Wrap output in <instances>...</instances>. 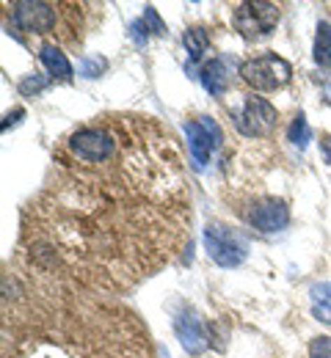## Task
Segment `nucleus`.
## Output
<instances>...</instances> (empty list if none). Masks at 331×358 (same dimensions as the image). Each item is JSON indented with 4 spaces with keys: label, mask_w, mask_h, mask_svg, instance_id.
I'll return each instance as SVG.
<instances>
[{
    "label": "nucleus",
    "mask_w": 331,
    "mask_h": 358,
    "mask_svg": "<svg viewBox=\"0 0 331 358\" xmlns=\"http://www.w3.org/2000/svg\"><path fill=\"white\" fill-rule=\"evenodd\" d=\"M321 155H323V163L331 166V135H321Z\"/></svg>",
    "instance_id": "obj_22"
},
{
    "label": "nucleus",
    "mask_w": 331,
    "mask_h": 358,
    "mask_svg": "<svg viewBox=\"0 0 331 358\" xmlns=\"http://www.w3.org/2000/svg\"><path fill=\"white\" fill-rule=\"evenodd\" d=\"M143 22H146L149 34H155V36H166V25H163V20L157 17V11H155L152 6L143 8Z\"/></svg>",
    "instance_id": "obj_18"
},
{
    "label": "nucleus",
    "mask_w": 331,
    "mask_h": 358,
    "mask_svg": "<svg viewBox=\"0 0 331 358\" xmlns=\"http://www.w3.org/2000/svg\"><path fill=\"white\" fill-rule=\"evenodd\" d=\"M204 248H207V257L218 268L232 270L240 268L248 257V237L235 226L213 221L204 226Z\"/></svg>",
    "instance_id": "obj_1"
},
{
    "label": "nucleus",
    "mask_w": 331,
    "mask_h": 358,
    "mask_svg": "<svg viewBox=\"0 0 331 358\" xmlns=\"http://www.w3.org/2000/svg\"><path fill=\"white\" fill-rule=\"evenodd\" d=\"M232 78H235V61L230 55L210 58L199 72V83L210 96H224L232 86Z\"/></svg>",
    "instance_id": "obj_10"
},
{
    "label": "nucleus",
    "mask_w": 331,
    "mask_h": 358,
    "mask_svg": "<svg viewBox=\"0 0 331 358\" xmlns=\"http://www.w3.org/2000/svg\"><path fill=\"white\" fill-rule=\"evenodd\" d=\"M39 61L45 64V69H48V75L52 80H72V75H75L69 58L61 52V47H55L52 42H45L39 47Z\"/></svg>",
    "instance_id": "obj_12"
},
{
    "label": "nucleus",
    "mask_w": 331,
    "mask_h": 358,
    "mask_svg": "<svg viewBox=\"0 0 331 358\" xmlns=\"http://www.w3.org/2000/svg\"><path fill=\"white\" fill-rule=\"evenodd\" d=\"M50 83H52V78H50V75H36V72H34V75H25V78L20 80V86H17V89H20L22 96H39L42 91L50 89Z\"/></svg>",
    "instance_id": "obj_16"
},
{
    "label": "nucleus",
    "mask_w": 331,
    "mask_h": 358,
    "mask_svg": "<svg viewBox=\"0 0 331 358\" xmlns=\"http://www.w3.org/2000/svg\"><path fill=\"white\" fill-rule=\"evenodd\" d=\"M130 39H133L139 47H143L146 42H149V28H146L143 17H139V20H133V22H130Z\"/></svg>",
    "instance_id": "obj_20"
},
{
    "label": "nucleus",
    "mask_w": 331,
    "mask_h": 358,
    "mask_svg": "<svg viewBox=\"0 0 331 358\" xmlns=\"http://www.w3.org/2000/svg\"><path fill=\"white\" fill-rule=\"evenodd\" d=\"M326 94H329V96H326V99H329V102H331V86H329V89H326Z\"/></svg>",
    "instance_id": "obj_23"
},
{
    "label": "nucleus",
    "mask_w": 331,
    "mask_h": 358,
    "mask_svg": "<svg viewBox=\"0 0 331 358\" xmlns=\"http://www.w3.org/2000/svg\"><path fill=\"white\" fill-rule=\"evenodd\" d=\"M183 45H185V52H188V61H185V72L190 78H199L202 66L207 64L204 55L210 52V34L204 28H188L183 34Z\"/></svg>",
    "instance_id": "obj_11"
},
{
    "label": "nucleus",
    "mask_w": 331,
    "mask_h": 358,
    "mask_svg": "<svg viewBox=\"0 0 331 358\" xmlns=\"http://www.w3.org/2000/svg\"><path fill=\"white\" fill-rule=\"evenodd\" d=\"M309 358H331V336H315L309 342Z\"/></svg>",
    "instance_id": "obj_19"
},
{
    "label": "nucleus",
    "mask_w": 331,
    "mask_h": 358,
    "mask_svg": "<svg viewBox=\"0 0 331 358\" xmlns=\"http://www.w3.org/2000/svg\"><path fill=\"white\" fill-rule=\"evenodd\" d=\"M276 108L265 99V96H254L248 94L243 99V105L232 110V122H235L237 133L246 135V138H262V135H271L276 127Z\"/></svg>",
    "instance_id": "obj_4"
},
{
    "label": "nucleus",
    "mask_w": 331,
    "mask_h": 358,
    "mask_svg": "<svg viewBox=\"0 0 331 358\" xmlns=\"http://www.w3.org/2000/svg\"><path fill=\"white\" fill-rule=\"evenodd\" d=\"M11 22H14V28H20L25 34H48L55 25V8L50 3H39V0H20V3H14Z\"/></svg>",
    "instance_id": "obj_7"
},
{
    "label": "nucleus",
    "mask_w": 331,
    "mask_h": 358,
    "mask_svg": "<svg viewBox=\"0 0 331 358\" xmlns=\"http://www.w3.org/2000/svg\"><path fill=\"white\" fill-rule=\"evenodd\" d=\"M105 69H108V61L99 58V55H89V58L80 61V75L83 78H99Z\"/></svg>",
    "instance_id": "obj_17"
},
{
    "label": "nucleus",
    "mask_w": 331,
    "mask_h": 358,
    "mask_svg": "<svg viewBox=\"0 0 331 358\" xmlns=\"http://www.w3.org/2000/svg\"><path fill=\"white\" fill-rule=\"evenodd\" d=\"M312 55L323 69H331V22H318Z\"/></svg>",
    "instance_id": "obj_14"
},
{
    "label": "nucleus",
    "mask_w": 331,
    "mask_h": 358,
    "mask_svg": "<svg viewBox=\"0 0 331 358\" xmlns=\"http://www.w3.org/2000/svg\"><path fill=\"white\" fill-rule=\"evenodd\" d=\"M309 303H312V317L331 325V284L329 281H315L309 287Z\"/></svg>",
    "instance_id": "obj_13"
},
{
    "label": "nucleus",
    "mask_w": 331,
    "mask_h": 358,
    "mask_svg": "<svg viewBox=\"0 0 331 358\" xmlns=\"http://www.w3.org/2000/svg\"><path fill=\"white\" fill-rule=\"evenodd\" d=\"M22 116H25V108H14L11 113H6V122H3V133H6L8 127L20 124V122H22Z\"/></svg>",
    "instance_id": "obj_21"
},
{
    "label": "nucleus",
    "mask_w": 331,
    "mask_h": 358,
    "mask_svg": "<svg viewBox=\"0 0 331 358\" xmlns=\"http://www.w3.org/2000/svg\"><path fill=\"white\" fill-rule=\"evenodd\" d=\"M174 334L188 356H202L207 350V331H204L199 314L188 306L174 314Z\"/></svg>",
    "instance_id": "obj_9"
},
{
    "label": "nucleus",
    "mask_w": 331,
    "mask_h": 358,
    "mask_svg": "<svg viewBox=\"0 0 331 358\" xmlns=\"http://www.w3.org/2000/svg\"><path fill=\"white\" fill-rule=\"evenodd\" d=\"M69 152L83 163H108L116 152V141L99 127H80L69 138Z\"/></svg>",
    "instance_id": "obj_6"
},
{
    "label": "nucleus",
    "mask_w": 331,
    "mask_h": 358,
    "mask_svg": "<svg viewBox=\"0 0 331 358\" xmlns=\"http://www.w3.org/2000/svg\"><path fill=\"white\" fill-rule=\"evenodd\" d=\"M240 78L254 91H279L290 83L293 66L276 52H262L240 64Z\"/></svg>",
    "instance_id": "obj_2"
},
{
    "label": "nucleus",
    "mask_w": 331,
    "mask_h": 358,
    "mask_svg": "<svg viewBox=\"0 0 331 358\" xmlns=\"http://www.w3.org/2000/svg\"><path fill=\"white\" fill-rule=\"evenodd\" d=\"M232 25L243 39L271 36L279 25V6L268 0H246L232 11Z\"/></svg>",
    "instance_id": "obj_3"
},
{
    "label": "nucleus",
    "mask_w": 331,
    "mask_h": 358,
    "mask_svg": "<svg viewBox=\"0 0 331 358\" xmlns=\"http://www.w3.org/2000/svg\"><path fill=\"white\" fill-rule=\"evenodd\" d=\"M185 138H188V152H190L193 169L196 171H204L207 163L213 160L216 149L221 146L224 133H221V127L210 116H202L196 122H185Z\"/></svg>",
    "instance_id": "obj_5"
},
{
    "label": "nucleus",
    "mask_w": 331,
    "mask_h": 358,
    "mask_svg": "<svg viewBox=\"0 0 331 358\" xmlns=\"http://www.w3.org/2000/svg\"><path fill=\"white\" fill-rule=\"evenodd\" d=\"M287 141H290L298 152H304V149L309 146V141H312V127H309V122H307L304 113H298V116L290 122V127H287Z\"/></svg>",
    "instance_id": "obj_15"
},
{
    "label": "nucleus",
    "mask_w": 331,
    "mask_h": 358,
    "mask_svg": "<svg viewBox=\"0 0 331 358\" xmlns=\"http://www.w3.org/2000/svg\"><path fill=\"white\" fill-rule=\"evenodd\" d=\"M248 224L254 226L260 234H276L284 231L290 224V207L282 199H260L248 210Z\"/></svg>",
    "instance_id": "obj_8"
}]
</instances>
